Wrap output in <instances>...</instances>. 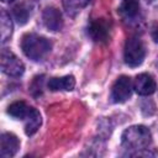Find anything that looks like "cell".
I'll list each match as a JSON object with an SVG mask.
<instances>
[{"label":"cell","instance_id":"1","mask_svg":"<svg viewBox=\"0 0 158 158\" xmlns=\"http://www.w3.org/2000/svg\"><path fill=\"white\" fill-rule=\"evenodd\" d=\"M52 48V43L42 36L36 33H27L21 40V49L25 56L32 60H41Z\"/></svg>","mask_w":158,"mask_h":158},{"label":"cell","instance_id":"2","mask_svg":"<svg viewBox=\"0 0 158 158\" xmlns=\"http://www.w3.org/2000/svg\"><path fill=\"white\" fill-rule=\"evenodd\" d=\"M151 132L143 125H136L126 128L122 133V146L127 149L139 151L146 148L151 143Z\"/></svg>","mask_w":158,"mask_h":158},{"label":"cell","instance_id":"3","mask_svg":"<svg viewBox=\"0 0 158 158\" xmlns=\"http://www.w3.org/2000/svg\"><path fill=\"white\" fill-rule=\"evenodd\" d=\"M146 56L143 42L138 37H130L125 43L123 59L130 67H138L142 64Z\"/></svg>","mask_w":158,"mask_h":158},{"label":"cell","instance_id":"4","mask_svg":"<svg viewBox=\"0 0 158 158\" xmlns=\"http://www.w3.org/2000/svg\"><path fill=\"white\" fill-rule=\"evenodd\" d=\"M1 70L10 77H20L25 72L23 63L7 48L1 51Z\"/></svg>","mask_w":158,"mask_h":158},{"label":"cell","instance_id":"5","mask_svg":"<svg viewBox=\"0 0 158 158\" xmlns=\"http://www.w3.org/2000/svg\"><path fill=\"white\" fill-rule=\"evenodd\" d=\"M132 83L127 75L118 77L111 88V99L114 102H123L131 96Z\"/></svg>","mask_w":158,"mask_h":158},{"label":"cell","instance_id":"6","mask_svg":"<svg viewBox=\"0 0 158 158\" xmlns=\"http://www.w3.org/2000/svg\"><path fill=\"white\" fill-rule=\"evenodd\" d=\"M110 33V25L105 19H96L90 22L88 27V35L94 42L104 43L107 41Z\"/></svg>","mask_w":158,"mask_h":158},{"label":"cell","instance_id":"7","mask_svg":"<svg viewBox=\"0 0 158 158\" xmlns=\"http://www.w3.org/2000/svg\"><path fill=\"white\" fill-rule=\"evenodd\" d=\"M133 89L139 95H151L156 91L157 84L152 75L147 73L138 74L133 81Z\"/></svg>","mask_w":158,"mask_h":158},{"label":"cell","instance_id":"8","mask_svg":"<svg viewBox=\"0 0 158 158\" xmlns=\"http://www.w3.org/2000/svg\"><path fill=\"white\" fill-rule=\"evenodd\" d=\"M1 148H0V154L2 158H9L16 154L19 147H20V141L19 138L10 132H5L1 135Z\"/></svg>","mask_w":158,"mask_h":158},{"label":"cell","instance_id":"9","mask_svg":"<svg viewBox=\"0 0 158 158\" xmlns=\"http://www.w3.org/2000/svg\"><path fill=\"white\" fill-rule=\"evenodd\" d=\"M43 22L46 25V27L51 31H59L62 27H63V17H62V14L58 9L53 7V6H49V7H46L44 11H43Z\"/></svg>","mask_w":158,"mask_h":158},{"label":"cell","instance_id":"10","mask_svg":"<svg viewBox=\"0 0 158 158\" xmlns=\"http://www.w3.org/2000/svg\"><path fill=\"white\" fill-rule=\"evenodd\" d=\"M118 14L125 21H133L139 15L138 0H122L118 7Z\"/></svg>","mask_w":158,"mask_h":158},{"label":"cell","instance_id":"11","mask_svg":"<svg viewBox=\"0 0 158 158\" xmlns=\"http://www.w3.org/2000/svg\"><path fill=\"white\" fill-rule=\"evenodd\" d=\"M47 86L51 91H59V90H65L70 91L75 86V79L73 75H65L60 78H52L48 80Z\"/></svg>","mask_w":158,"mask_h":158},{"label":"cell","instance_id":"12","mask_svg":"<svg viewBox=\"0 0 158 158\" xmlns=\"http://www.w3.org/2000/svg\"><path fill=\"white\" fill-rule=\"evenodd\" d=\"M25 121V132L27 136H32L41 126L42 118H41V114L37 109L31 107L27 116L23 118Z\"/></svg>","mask_w":158,"mask_h":158},{"label":"cell","instance_id":"13","mask_svg":"<svg viewBox=\"0 0 158 158\" xmlns=\"http://www.w3.org/2000/svg\"><path fill=\"white\" fill-rule=\"evenodd\" d=\"M30 109H31V106H28L25 101H15V102H12V104L7 107V114H9L10 116L15 117V118H21V120H23V118L27 116Z\"/></svg>","mask_w":158,"mask_h":158},{"label":"cell","instance_id":"14","mask_svg":"<svg viewBox=\"0 0 158 158\" xmlns=\"http://www.w3.org/2000/svg\"><path fill=\"white\" fill-rule=\"evenodd\" d=\"M0 27H1V42H6L11 33H12V21L10 19V15L5 11V10H1V14H0Z\"/></svg>","mask_w":158,"mask_h":158},{"label":"cell","instance_id":"15","mask_svg":"<svg viewBox=\"0 0 158 158\" xmlns=\"http://www.w3.org/2000/svg\"><path fill=\"white\" fill-rule=\"evenodd\" d=\"M12 14H14V17L19 25H25L30 17L31 7L27 2H21V4H17L12 9Z\"/></svg>","mask_w":158,"mask_h":158},{"label":"cell","instance_id":"16","mask_svg":"<svg viewBox=\"0 0 158 158\" xmlns=\"http://www.w3.org/2000/svg\"><path fill=\"white\" fill-rule=\"evenodd\" d=\"M90 1L91 0H63V5L68 15L74 16L75 14L81 11V9H84Z\"/></svg>","mask_w":158,"mask_h":158},{"label":"cell","instance_id":"17","mask_svg":"<svg viewBox=\"0 0 158 158\" xmlns=\"http://www.w3.org/2000/svg\"><path fill=\"white\" fill-rule=\"evenodd\" d=\"M152 38H153V41L156 43H158V25L154 26L153 30H152Z\"/></svg>","mask_w":158,"mask_h":158},{"label":"cell","instance_id":"18","mask_svg":"<svg viewBox=\"0 0 158 158\" xmlns=\"http://www.w3.org/2000/svg\"><path fill=\"white\" fill-rule=\"evenodd\" d=\"M149 1H151V2H152V4L158 9V0H149Z\"/></svg>","mask_w":158,"mask_h":158},{"label":"cell","instance_id":"19","mask_svg":"<svg viewBox=\"0 0 158 158\" xmlns=\"http://www.w3.org/2000/svg\"><path fill=\"white\" fill-rule=\"evenodd\" d=\"M2 2H11V1H14V0H1Z\"/></svg>","mask_w":158,"mask_h":158}]
</instances>
